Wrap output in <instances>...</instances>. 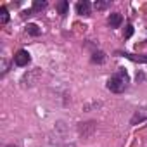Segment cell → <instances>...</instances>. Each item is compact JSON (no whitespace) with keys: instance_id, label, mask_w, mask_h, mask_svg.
I'll return each instance as SVG.
<instances>
[{"instance_id":"obj_1","label":"cell","mask_w":147,"mask_h":147,"mask_svg":"<svg viewBox=\"0 0 147 147\" xmlns=\"http://www.w3.org/2000/svg\"><path fill=\"white\" fill-rule=\"evenodd\" d=\"M128 83H130L128 73H126L123 67H119V69L114 73V75L107 80V88H109L111 92H114V94H121V92L126 90Z\"/></svg>"},{"instance_id":"obj_2","label":"cell","mask_w":147,"mask_h":147,"mask_svg":"<svg viewBox=\"0 0 147 147\" xmlns=\"http://www.w3.org/2000/svg\"><path fill=\"white\" fill-rule=\"evenodd\" d=\"M30 61H31V55H30V52L28 50H18L16 54H14V64L16 66H19V67H24V66H28L30 64Z\"/></svg>"},{"instance_id":"obj_3","label":"cell","mask_w":147,"mask_h":147,"mask_svg":"<svg viewBox=\"0 0 147 147\" xmlns=\"http://www.w3.org/2000/svg\"><path fill=\"white\" fill-rule=\"evenodd\" d=\"M90 11H92V5H90V2H87V0H82V2L76 4V12L80 16H88Z\"/></svg>"},{"instance_id":"obj_4","label":"cell","mask_w":147,"mask_h":147,"mask_svg":"<svg viewBox=\"0 0 147 147\" xmlns=\"http://www.w3.org/2000/svg\"><path fill=\"white\" fill-rule=\"evenodd\" d=\"M145 119H147V109H137L135 114L131 116L130 123H131V125H137V123H142V121H145Z\"/></svg>"},{"instance_id":"obj_5","label":"cell","mask_w":147,"mask_h":147,"mask_svg":"<svg viewBox=\"0 0 147 147\" xmlns=\"http://www.w3.org/2000/svg\"><path fill=\"white\" fill-rule=\"evenodd\" d=\"M107 23H109L111 28H119L121 23H123V18H121L119 12H113V14L109 16V19H107Z\"/></svg>"},{"instance_id":"obj_6","label":"cell","mask_w":147,"mask_h":147,"mask_svg":"<svg viewBox=\"0 0 147 147\" xmlns=\"http://www.w3.org/2000/svg\"><path fill=\"white\" fill-rule=\"evenodd\" d=\"M106 61V54L102 52V50H95L94 54H92V62H95V64H102Z\"/></svg>"},{"instance_id":"obj_7","label":"cell","mask_w":147,"mask_h":147,"mask_svg":"<svg viewBox=\"0 0 147 147\" xmlns=\"http://www.w3.org/2000/svg\"><path fill=\"white\" fill-rule=\"evenodd\" d=\"M26 31H28V33H30L31 36H38V35L42 33V30H40V28H38V26H36L35 23H30V24L26 26Z\"/></svg>"},{"instance_id":"obj_8","label":"cell","mask_w":147,"mask_h":147,"mask_svg":"<svg viewBox=\"0 0 147 147\" xmlns=\"http://www.w3.org/2000/svg\"><path fill=\"white\" fill-rule=\"evenodd\" d=\"M9 11H7V7H2V9H0V23H2V24H7L9 23Z\"/></svg>"},{"instance_id":"obj_9","label":"cell","mask_w":147,"mask_h":147,"mask_svg":"<svg viewBox=\"0 0 147 147\" xmlns=\"http://www.w3.org/2000/svg\"><path fill=\"white\" fill-rule=\"evenodd\" d=\"M67 9H69V4L66 2V0H62V2L57 4V11H59L61 16H66V14H67Z\"/></svg>"},{"instance_id":"obj_10","label":"cell","mask_w":147,"mask_h":147,"mask_svg":"<svg viewBox=\"0 0 147 147\" xmlns=\"http://www.w3.org/2000/svg\"><path fill=\"white\" fill-rule=\"evenodd\" d=\"M47 7V2L45 0H36V2L33 4V11H42V9H45Z\"/></svg>"},{"instance_id":"obj_11","label":"cell","mask_w":147,"mask_h":147,"mask_svg":"<svg viewBox=\"0 0 147 147\" xmlns=\"http://www.w3.org/2000/svg\"><path fill=\"white\" fill-rule=\"evenodd\" d=\"M107 5H109V2H102V0H97V2L94 4V7H95L97 11H104Z\"/></svg>"},{"instance_id":"obj_12","label":"cell","mask_w":147,"mask_h":147,"mask_svg":"<svg viewBox=\"0 0 147 147\" xmlns=\"http://www.w3.org/2000/svg\"><path fill=\"white\" fill-rule=\"evenodd\" d=\"M133 35V26L131 24H126V30H125V38H130Z\"/></svg>"},{"instance_id":"obj_13","label":"cell","mask_w":147,"mask_h":147,"mask_svg":"<svg viewBox=\"0 0 147 147\" xmlns=\"http://www.w3.org/2000/svg\"><path fill=\"white\" fill-rule=\"evenodd\" d=\"M7 147H18V145H14V144H12V145H7Z\"/></svg>"},{"instance_id":"obj_14","label":"cell","mask_w":147,"mask_h":147,"mask_svg":"<svg viewBox=\"0 0 147 147\" xmlns=\"http://www.w3.org/2000/svg\"><path fill=\"white\" fill-rule=\"evenodd\" d=\"M64 147H73V145H64Z\"/></svg>"}]
</instances>
